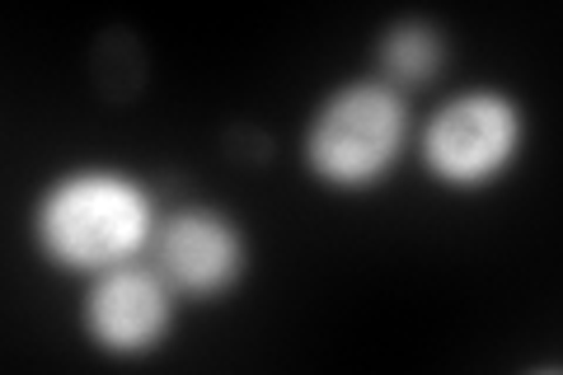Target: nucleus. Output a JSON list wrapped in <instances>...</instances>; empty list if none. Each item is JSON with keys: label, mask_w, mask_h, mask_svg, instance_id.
Here are the masks:
<instances>
[{"label": "nucleus", "mask_w": 563, "mask_h": 375, "mask_svg": "<svg viewBox=\"0 0 563 375\" xmlns=\"http://www.w3.org/2000/svg\"><path fill=\"white\" fill-rule=\"evenodd\" d=\"M155 225L151 192L118 169L62 174L33 211V240L47 263L90 277L132 263L155 240Z\"/></svg>", "instance_id": "nucleus-1"}, {"label": "nucleus", "mask_w": 563, "mask_h": 375, "mask_svg": "<svg viewBox=\"0 0 563 375\" xmlns=\"http://www.w3.org/2000/svg\"><path fill=\"white\" fill-rule=\"evenodd\" d=\"M409 141V103L385 80H352L314 109L306 128V165L339 192H366L399 165Z\"/></svg>", "instance_id": "nucleus-2"}, {"label": "nucleus", "mask_w": 563, "mask_h": 375, "mask_svg": "<svg viewBox=\"0 0 563 375\" xmlns=\"http://www.w3.org/2000/svg\"><path fill=\"white\" fill-rule=\"evenodd\" d=\"M526 146V113L503 89H465L432 113L422 165L446 188H488Z\"/></svg>", "instance_id": "nucleus-3"}, {"label": "nucleus", "mask_w": 563, "mask_h": 375, "mask_svg": "<svg viewBox=\"0 0 563 375\" xmlns=\"http://www.w3.org/2000/svg\"><path fill=\"white\" fill-rule=\"evenodd\" d=\"M155 267L179 296L217 300L240 287L250 267V240L217 207H179L155 225Z\"/></svg>", "instance_id": "nucleus-4"}, {"label": "nucleus", "mask_w": 563, "mask_h": 375, "mask_svg": "<svg viewBox=\"0 0 563 375\" xmlns=\"http://www.w3.org/2000/svg\"><path fill=\"white\" fill-rule=\"evenodd\" d=\"M174 300L179 291L161 277V267L122 263L95 277L85 296V333L109 356H146L169 338L174 329Z\"/></svg>", "instance_id": "nucleus-5"}, {"label": "nucleus", "mask_w": 563, "mask_h": 375, "mask_svg": "<svg viewBox=\"0 0 563 375\" xmlns=\"http://www.w3.org/2000/svg\"><path fill=\"white\" fill-rule=\"evenodd\" d=\"M380 76L385 85H428L442 76L446 66V33L432 20H399L385 29V38L376 47Z\"/></svg>", "instance_id": "nucleus-6"}]
</instances>
